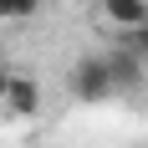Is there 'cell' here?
Listing matches in <instances>:
<instances>
[{"label": "cell", "mask_w": 148, "mask_h": 148, "mask_svg": "<svg viewBox=\"0 0 148 148\" xmlns=\"http://www.w3.org/2000/svg\"><path fill=\"white\" fill-rule=\"evenodd\" d=\"M72 97L77 102H107L112 97V72H107V56H82L72 66Z\"/></svg>", "instance_id": "6da1fadb"}, {"label": "cell", "mask_w": 148, "mask_h": 148, "mask_svg": "<svg viewBox=\"0 0 148 148\" xmlns=\"http://www.w3.org/2000/svg\"><path fill=\"white\" fill-rule=\"evenodd\" d=\"M102 56H107V72H112V92H133L143 82V56H138L133 46H112Z\"/></svg>", "instance_id": "7a4b0ae2"}, {"label": "cell", "mask_w": 148, "mask_h": 148, "mask_svg": "<svg viewBox=\"0 0 148 148\" xmlns=\"http://www.w3.org/2000/svg\"><path fill=\"white\" fill-rule=\"evenodd\" d=\"M0 107H5L10 118H31V112L41 107V92H36V82H31V77H10V87H5Z\"/></svg>", "instance_id": "3957f363"}, {"label": "cell", "mask_w": 148, "mask_h": 148, "mask_svg": "<svg viewBox=\"0 0 148 148\" xmlns=\"http://www.w3.org/2000/svg\"><path fill=\"white\" fill-rule=\"evenodd\" d=\"M102 15H107L118 31H133V26L148 21V0H102Z\"/></svg>", "instance_id": "277c9868"}, {"label": "cell", "mask_w": 148, "mask_h": 148, "mask_svg": "<svg viewBox=\"0 0 148 148\" xmlns=\"http://www.w3.org/2000/svg\"><path fill=\"white\" fill-rule=\"evenodd\" d=\"M46 0H0V21H31Z\"/></svg>", "instance_id": "5b68a950"}, {"label": "cell", "mask_w": 148, "mask_h": 148, "mask_svg": "<svg viewBox=\"0 0 148 148\" xmlns=\"http://www.w3.org/2000/svg\"><path fill=\"white\" fill-rule=\"evenodd\" d=\"M123 46H133L138 56L148 61V21H143V26H133V31H123Z\"/></svg>", "instance_id": "8992f818"}, {"label": "cell", "mask_w": 148, "mask_h": 148, "mask_svg": "<svg viewBox=\"0 0 148 148\" xmlns=\"http://www.w3.org/2000/svg\"><path fill=\"white\" fill-rule=\"evenodd\" d=\"M5 87H10V77H5V72H0V97H5Z\"/></svg>", "instance_id": "52a82bcc"}, {"label": "cell", "mask_w": 148, "mask_h": 148, "mask_svg": "<svg viewBox=\"0 0 148 148\" xmlns=\"http://www.w3.org/2000/svg\"><path fill=\"white\" fill-rule=\"evenodd\" d=\"M92 5H102V0H92Z\"/></svg>", "instance_id": "ba28073f"}]
</instances>
